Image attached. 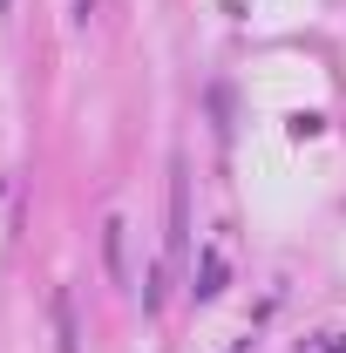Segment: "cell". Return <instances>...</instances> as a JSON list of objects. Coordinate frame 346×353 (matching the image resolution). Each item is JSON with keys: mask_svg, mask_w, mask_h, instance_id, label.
I'll return each instance as SVG.
<instances>
[{"mask_svg": "<svg viewBox=\"0 0 346 353\" xmlns=\"http://www.w3.org/2000/svg\"><path fill=\"white\" fill-rule=\"evenodd\" d=\"M123 231H130L123 218H109V231H102V245H109V272H116V285H130V259H123V252H130V238H123Z\"/></svg>", "mask_w": 346, "mask_h": 353, "instance_id": "cell-1", "label": "cell"}]
</instances>
